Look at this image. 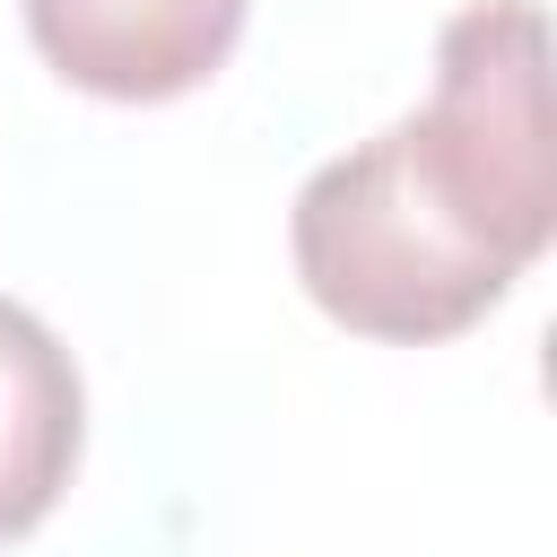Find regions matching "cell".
<instances>
[{
	"label": "cell",
	"mask_w": 557,
	"mask_h": 557,
	"mask_svg": "<svg viewBox=\"0 0 557 557\" xmlns=\"http://www.w3.org/2000/svg\"><path fill=\"white\" fill-rule=\"evenodd\" d=\"M252 0H26L35 52L104 96V104H165L226 70Z\"/></svg>",
	"instance_id": "7a4b0ae2"
},
{
	"label": "cell",
	"mask_w": 557,
	"mask_h": 557,
	"mask_svg": "<svg viewBox=\"0 0 557 557\" xmlns=\"http://www.w3.org/2000/svg\"><path fill=\"white\" fill-rule=\"evenodd\" d=\"M78 444H87V392L70 348L26 305L0 296V540H26L61 505Z\"/></svg>",
	"instance_id": "3957f363"
},
{
	"label": "cell",
	"mask_w": 557,
	"mask_h": 557,
	"mask_svg": "<svg viewBox=\"0 0 557 557\" xmlns=\"http://www.w3.org/2000/svg\"><path fill=\"white\" fill-rule=\"evenodd\" d=\"M548 26L531 0H470L435 35L426 104L305 174L287 252L331 322L418 348L470 331L548 252Z\"/></svg>",
	"instance_id": "6da1fadb"
}]
</instances>
